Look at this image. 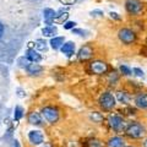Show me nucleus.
I'll list each match as a JSON object with an SVG mask.
<instances>
[{"mask_svg": "<svg viewBox=\"0 0 147 147\" xmlns=\"http://www.w3.org/2000/svg\"><path fill=\"white\" fill-rule=\"evenodd\" d=\"M108 123H109L110 127L117 132L125 131L126 127H127L125 120H124L120 115H118V114H110V115L108 117Z\"/></svg>", "mask_w": 147, "mask_h": 147, "instance_id": "f257e3e1", "label": "nucleus"}, {"mask_svg": "<svg viewBox=\"0 0 147 147\" xmlns=\"http://www.w3.org/2000/svg\"><path fill=\"white\" fill-rule=\"evenodd\" d=\"M125 132H126V135L129 137H131V139H140V137H142L145 135L146 130H145V127L142 126L141 124L131 123L130 125H127Z\"/></svg>", "mask_w": 147, "mask_h": 147, "instance_id": "f03ea898", "label": "nucleus"}, {"mask_svg": "<svg viewBox=\"0 0 147 147\" xmlns=\"http://www.w3.org/2000/svg\"><path fill=\"white\" fill-rule=\"evenodd\" d=\"M99 104L104 110L113 109L114 105H115V97L109 92H105L99 97Z\"/></svg>", "mask_w": 147, "mask_h": 147, "instance_id": "7ed1b4c3", "label": "nucleus"}, {"mask_svg": "<svg viewBox=\"0 0 147 147\" xmlns=\"http://www.w3.org/2000/svg\"><path fill=\"white\" fill-rule=\"evenodd\" d=\"M118 37L124 44H131V43H134L136 40L135 32L129 30V28H121L120 31H119Z\"/></svg>", "mask_w": 147, "mask_h": 147, "instance_id": "20e7f679", "label": "nucleus"}, {"mask_svg": "<svg viewBox=\"0 0 147 147\" xmlns=\"http://www.w3.org/2000/svg\"><path fill=\"white\" fill-rule=\"evenodd\" d=\"M125 9L131 15H139V13H141L142 9H144V5H142L140 0H126Z\"/></svg>", "mask_w": 147, "mask_h": 147, "instance_id": "39448f33", "label": "nucleus"}, {"mask_svg": "<svg viewBox=\"0 0 147 147\" xmlns=\"http://www.w3.org/2000/svg\"><path fill=\"white\" fill-rule=\"evenodd\" d=\"M90 69L92 74H96V75H102V74H105L108 70V65L104 61L100 60H94L90 64Z\"/></svg>", "mask_w": 147, "mask_h": 147, "instance_id": "423d86ee", "label": "nucleus"}, {"mask_svg": "<svg viewBox=\"0 0 147 147\" xmlns=\"http://www.w3.org/2000/svg\"><path fill=\"white\" fill-rule=\"evenodd\" d=\"M42 114H43V117L45 118V120L49 121V123H52V124H54L59 119L58 110L55 108H53V107H45V108H43Z\"/></svg>", "mask_w": 147, "mask_h": 147, "instance_id": "0eeeda50", "label": "nucleus"}, {"mask_svg": "<svg viewBox=\"0 0 147 147\" xmlns=\"http://www.w3.org/2000/svg\"><path fill=\"white\" fill-rule=\"evenodd\" d=\"M28 139L33 145H40L43 142V135H42V132L40 131L33 130V131H30Z\"/></svg>", "mask_w": 147, "mask_h": 147, "instance_id": "6e6552de", "label": "nucleus"}, {"mask_svg": "<svg viewBox=\"0 0 147 147\" xmlns=\"http://www.w3.org/2000/svg\"><path fill=\"white\" fill-rule=\"evenodd\" d=\"M43 15H44V22L47 25H52L54 20L57 18V12H55L53 9H44L43 11Z\"/></svg>", "mask_w": 147, "mask_h": 147, "instance_id": "1a4fd4ad", "label": "nucleus"}, {"mask_svg": "<svg viewBox=\"0 0 147 147\" xmlns=\"http://www.w3.org/2000/svg\"><path fill=\"white\" fill-rule=\"evenodd\" d=\"M92 54H93V50H92L91 47H88V45H85V47H82L80 49L79 52V59L80 60H88V59L92 57Z\"/></svg>", "mask_w": 147, "mask_h": 147, "instance_id": "9d476101", "label": "nucleus"}, {"mask_svg": "<svg viewBox=\"0 0 147 147\" xmlns=\"http://www.w3.org/2000/svg\"><path fill=\"white\" fill-rule=\"evenodd\" d=\"M135 104L140 109H147V94L141 93L135 98Z\"/></svg>", "mask_w": 147, "mask_h": 147, "instance_id": "9b49d317", "label": "nucleus"}, {"mask_svg": "<svg viewBox=\"0 0 147 147\" xmlns=\"http://www.w3.org/2000/svg\"><path fill=\"white\" fill-rule=\"evenodd\" d=\"M61 52L66 55V57H71V55L75 53V44L72 42H67V43H64L63 47H61Z\"/></svg>", "mask_w": 147, "mask_h": 147, "instance_id": "f8f14e48", "label": "nucleus"}, {"mask_svg": "<svg viewBox=\"0 0 147 147\" xmlns=\"http://www.w3.org/2000/svg\"><path fill=\"white\" fill-rule=\"evenodd\" d=\"M26 57L32 63H38V61L42 60V57H40V54L37 53L34 49H28V50H27V55H26Z\"/></svg>", "mask_w": 147, "mask_h": 147, "instance_id": "ddd939ff", "label": "nucleus"}, {"mask_svg": "<svg viewBox=\"0 0 147 147\" xmlns=\"http://www.w3.org/2000/svg\"><path fill=\"white\" fill-rule=\"evenodd\" d=\"M28 123L33 124V125H40V124H42V118H40L38 113L32 112L28 114Z\"/></svg>", "mask_w": 147, "mask_h": 147, "instance_id": "4468645a", "label": "nucleus"}, {"mask_svg": "<svg viewBox=\"0 0 147 147\" xmlns=\"http://www.w3.org/2000/svg\"><path fill=\"white\" fill-rule=\"evenodd\" d=\"M108 147H124V140L119 136H114L108 141Z\"/></svg>", "mask_w": 147, "mask_h": 147, "instance_id": "2eb2a0df", "label": "nucleus"}, {"mask_svg": "<svg viewBox=\"0 0 147 147\" xmlns=\"http://www.w3.org/2000/svg\"><path fill=\"white\" fill-rule=\"evenodd\" d=\"M64 44V37H54L50 40V45H52L53 49H59L61 48Z\"/></svg>", "mask_w": 147, "mask_h": 147, "instance_id": "dca6fc26", "label": "nucleus"}, {"mask_svg": "<svg viewBox=\"0 0 147 147\" xmlns=\"http://www.w3.org/2000/svg\"><path fill=\"white\" fill-rule=\"evenodd\" d=\"M42 33L45 36V37H53L58 33V28L54 26H47L44 27V28L42 30Z\"/></svg>", "mask_w": 147, "mask_h": 147, "instance_id": "f3484780", "label": "nucleus"}, {"mask_svg": "<svg viewBox=\"0 0 147 147\" xmlns=\"http://www.w3.org/2000/svg\"><path fill=\"white\" fill-rule=\"evenodd\" d=\"M28 74H32V75H34V74H38L42 71V66L38 65L37 63H32V64H28V66L26 67Z\"/></svg>", "mask_w": 147, "mask_h": 147, "instance_id": "a211bd4d", "label": "nucleus"}, {"mask_svg": "<svg viewBox=\"0 0 147 147\" xmlns=\"http://www.w3.org/2000/svg\"><path fill=\"white\" fill-rule=\"evenodd\" d=\"M117 98H118V100L120 103H123V104H127L129 102H130V96H129V93H126V92H118L117 93Z\"/></svg>", "mask_w": 147, "mask_h": 147, "instance_id": "6ab92c4d", "label": "nucleus"}, {"mask_svg": "<svg viewBox=\"0 0 147 147\" xmlns=\"http://www.w3.org/2000/svg\"><path fill=\"white\" fill-rule=\"evenodd\" d=\"M85 147H103V144L97 139H90L85 142Z\"/></svg>", "mask_w": 147, "mask_h": 147, "instance_id": "aec40b11", "label": "nucleus"}, {"mask_svg": "<svg viewBox=\"0 0 147 147\" xmlns=\"http://www.w3.org/2000/svg\"><path fill=\"white\" fill-rule=\"evenodd\" d=\"M24 110H22V108L20 107V105H17V107L15 108V114H13V118H15V120H20V119L22 118V115H24Z\"/></svg>", "mask_w": 147, "mask_h": 147, "instance_id": "412c9836", "label": "nucleus"}, {"mask_svg": "<svg viewBox=\"0 0 147 147\" xmlns=\"http://www.w3.org/2000/svg\"><path fill=\"white\" fill-rule=\"evenodd\" d=\"M36 43H37V44H36V47L38 48L39 50H47V43H45V40H43V39H38Z\"/></svg>", "mask_w": 147, "mask_h": 147, "instance_id": "4be33fe9", "label": "nucleus"}, {"mask_svg": "<svg viewBox=\"0 0 147 147\" xmlns=\"http://www.w3.org/2000/svg\"><path fill=\"white\" fill-rule=\"evenodd\" d=\"M120 71L124 74V75H126V76H129V75H131V69L129 67V66H126V65H121L120 66Z\"/></svg>", "mask_w": 147, "mask_h": 147, "instance_id": "5701e85b", "label": "nucleus"}, {"mask_svg": "<svg viewBox=\"0 0 147 147\" xmlns=\"http://www.w3.org/2000/svg\"><path fill=\"white\" fill-rule=\"evenodd\" d=\"M75 26H76V22H74V21H67V22H65V24H64V28H65V30H71V28H74Z\"/></svg>", "mask_w": 147, "mask_h": 147, "instance_id": "b1692460", "label": "nucleus"}, {"mask_svg": "<svg viewBox=\"0 0 147 147\" xmlns=\"http://www.w3.org/2000/svg\"><path fill=\"white\" fill-rule=\"evenodd\" d=\"M132 72H134L137 77H144V75H145L144 71H142L141 69H139V67H134L132 69Z\"/></svg>", "mask_w": 147, "mask_h": 147, "instance_id": "393cba45", "label": "nucleus"}, {"mask_svg": "<svg viewBox=\"0 0 147 147\" xmlns=\"http://www.w3.org/2000/svg\"><path fill=\"white\" fill-rule=\"evenodd\" d=\"M63 5H72V4H75L76 0H59Z\"/></svg>", "mask_w": 147, "mask_h": 147, "instance_id": "a878e982", "label": "nucleus"}, {"mask_svg": "<svg viewBox=\"0 0 147 147\" xmlns=\"http://www.w3.org/2000/svg\"><path fill=\"white\" fill-rule=\"evenodd\" d=\"M74 33H76V34H79V36H86L87 32L84 31V30H74Z\"/></svg>", "mask_w": 147, "mask_h": 147, "instance_id": "bb28decb", "label": "nucleus"}, {"mask_svg": "<svg viewBox=\"0 0 147 147\" xmlns=\"http://www.w3.org/2000/svg\"><path fill=\"white\" fill-rule=\"evenodd\" d=\"M91 15L92 16H103V12L100 11V10H94V11L91 12Z\"/></svg>", "mask_w": 147, "mask_h": 147, "instance_id": "cd10ccee", "label": "nucleus"}, {"mask_svg": "<svg viewBox=\"0 0 147 147\" xmlns=\"http://www.w3.org/2000/svg\"><path fill=\"white\" fill-rule=\"evenodd\" d=\"M91 118H92V119H94V118H96V119H97V121H98V123H99L100 120H102V117H100L98 113H93V114L91 115Z\"/></svg>", "mask_w": 147, "mask_h": 147, "instance_id": "c85d7f7f", "label": "nucleus"}, {"mask_svg": "<svg viewBox=\"0 0 147 147\" xmlns=\"http://www.w3.org/2000/svg\"><path fill=\"white\" fill-rule=\"evenodd\" d=\"M109 15H110V17H112V18H115V20H120V16H118L117 12H110Z\"/></svg>", "mask_w": 147, "mask_h": 147, "instance_id": "c756f323", "label": "nucleus"}, {"mask_svg": "<svg viewBox=\"0 0 147 147\" xmlns=\"http://www.w3.org/2000/svg\"><path fill=\"white\" fill-rule=\"evenodd\" d=\"M3 32H4V26L1 25V22H0V37L3 36Z\"/></svg>", "mask_w": 147, "mask_h": 147, "instance_id": "7c9ffc66", "label": "nucleus"}, {"mask_svg": "<svg viewBox=\"0 0 147 147\" xmlns=\"http://www.w3.org/2000/svg\"><path fill=\"white\" fill-rule=\"evenodd\" d=\"M13 147H20V145H18V141H15V142H13Z\"/></svg>", "mask_w": 147, "mask_h": 147, "instance_id": "2f4dec72", "label": "nucleus"}, {"mask_svg": "<svg viewBox=\"0 0 147 147\" xmlns=\"http://www.w3.org/2000/svg\"><path fill=\"white\" fill-rule=\"evenodd\" d=\"M42 147H52V146H50L49 144H44V146H42Z\"/></svg>", "mask_w": 147, "mask_h": 147, "instance_id": "473e14b6", "label": "nucleus"}, {"mask_svg": "<svg viewBox=\"0 0 147 147\" xmlns=\"http://www.w3.org/2000/svg\"><path fill=\"white\" fill-rule=\"evenodd\" d=\"M144 147H147V139H146V141L144 142Z\"/></svg>", "mask_w": 147, "mask_h": 147, "instance_id": "72a5a7b5", "label": "nucleus"}, {"mask_svg": "<svg viewBox=\"0 0 147 147\" xmlns=\"http://www.w3.org/2000/svg\"><path fill=\"white\" fill-rule=\"evenodd\" d=\"M126 147H132V146H126Z\"/></svg>", "mask_w": 147, "mask_h": 147, "instance_id": "f704fd0d", "label": "nucleus"}]
</instances>
